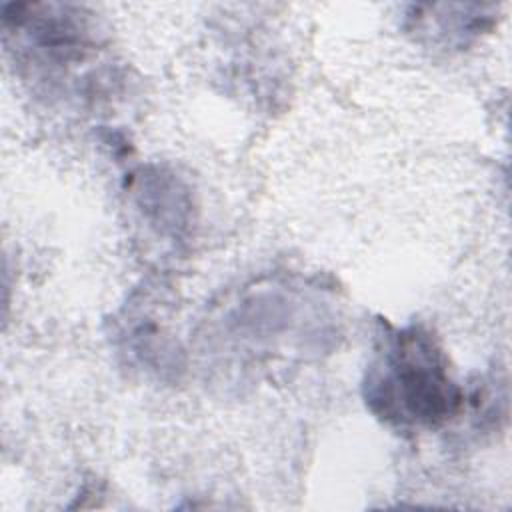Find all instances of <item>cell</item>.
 Returning <instances> with one entry per match:
<instances>
[{
	"label": "cell",
	"instance_id": "cell-1",
	"mask_svg": "<svg viewBox=\"0 0 512 512\" xmlns=\"http://www.w3.org/2000/svg\"><path fill=\"white\" fill-rule=\"evenodd\" d=\"M460 390L450 380L430 334L408 328L386 346L382 368L368 380V402L384 418L438 424L460 406Z\"/></svg>",
	"mask_w": 512,
	"mask_h": 512
}]
</instances>
